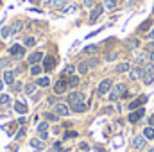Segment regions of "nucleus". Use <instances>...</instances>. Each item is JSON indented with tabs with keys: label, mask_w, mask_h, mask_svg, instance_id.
I'll return each instance as SVG.
<instances>
[{
	"label": "nucleus",
	"mask_w": 154,
	"mask_h": 152,
	"mask_svg": "<svg viewBox=\"0 0 154 152\" xmlns=\"http://www.w3.org/2000/svg\"><path fill=\"white\" fill-rule=\"evenodd\" d=\"M149 152H154V147H152V149H149Z\"/></svg>",
	"instance_id": "8fccbe9b"
},
{
	"label": "nucleus",
	"mask_w": 154,
	"mask_h": 152,
	"mask_svg": "<svg viewBox=\"0 0 154 152\" xmlns=\"http://www.w3.org/2000/svg\"><path fill=\"white\" fill-rule=\"evenodd\" d=\"M86 63H88V66H90V68H95V66L99 65V59H97V57H91V59H90V61H86Z\"/></svg>",
	"instance_id": "4c0bfd02"
},
{
	"label": "nucleus",
	"mask_w": 154,
	"mask_h": 152,
	"mask_svg": "<svg viewBox=\"0 0 154 152\" xmlns=\"http://www.w3.org/2000/svg\"><path fill=\"white\" fill-rule=\"evenodd\" d=\"M54 150H56V152L61 150V143H59V141H57V143H54Z\"/></svg>",
	"instance_id": "37998d69"
},
{
	"label": "nucleus",
	"mask_w": 154,
	"mask_h": 152,
	"mask_svg": "<svg viewBox=\"0 0 154 152\" xmlns=\"http://www.w3.org/2000/svg\"><path fill=\"white\" fill-rule=\"evenodd\" d=\"M124 93H125V84L124 82H118V84H115L111 88V91H109V100L111 102H116L120 97H124Z\"/></svg>",
	"instance_id": "f257e3e1"
},
{
	"label": "nucleus",
	"mask_w": 154,
	"mask_h": 152,
	"mask_svg": "<svg viewBox=\"0 0 154 152\" xmlns=\"http://www.w3.org/2000/svg\"><path fill=\"white\" fill-rule=\"evenodd\" d=\"M93 2H95V0H84V5H86V7H91Z\"/></svg>",
	"instance_id": "79ce46f5"
},
{
	"label": "nucleus",
	"mask_w": 154,
	"mask_h": 152,
	"mask_svg": "<svg viewBox=\"0 0 154 152\" xmlns=\"http://www.w3.org/2000/svg\"><path fill=\"white\" fill-rule=\"evenodd\" d=\"M45 118H47V122H57V114L56 113H47Z\"/></svg>",
	"instance_id": "e433bc0d"
},
{
	"label": "nucleus",
	"mask_w": 154,
	"mask_h": 152,
	"mask_svg": "<svg viewBox=\"0 0 154 152\" xmlns=\"http://www.w3.org/2000/svg\"><path fill=\"white\" fill-rule=\"evenodd\" d=\"M34 90H36V82H29V84L23 86V93H25V95H32Z\"/></svg>",
	"instance_id": "412c9836"
},
{
	"label": "nucleus",
	"mask_w": 154,
	"mask_h": 152,
	"mask_svg": "<svg viewBox=\"0 0 154 152\" xmlns=\"http://www.w3.org/2000/svg\"><path fill=\"white\" fill-rule=\"evenodd\" d=\"M149 39H152V41H154V27L151 29V32H149Z\"/></svg>",
	"instance_id": "49530a36"
},
{
	"label": "nucleus",
	"mask_w": 154,
	"mask_h": 152,
	"mask_svg": "<svg viewBox=\"0 0 154 152\" xmlns=\"http://www.w3.org/2000/svg\"><path fill=\"white\" fill-rule=\"evenodd\" d=\"M66 90H68V77H66V75H61V79L56 82L54 91H56V95H61V93H65Z\"/></svg>",
	"instance_id": "7ed1b4c3"
},
{
	"label": "nucleus",
	"mask_w": 154,
	"mask_h": 152,
	"mask_svg": "<svg viewBox=\"0 0 154 152\" xmlns=\"http://www.w3.org/2000/svg\"><path fill=\"white\" fill-rule=\"evenodd\" d=\"M145 102H147V97H145V95H142V97H138L136 100H133L127 108H129L131 111H134V109H140V108H142V104H145Z\"/></svg>",
	"instance_id": "ddd939ff"
},
{
	"label": "nucleus",
	"mask_w": 154,
	"mask_h": 152,
	"mask_svg": "<svg viewBox=\"0 0 154 152\" xmlns=\"http://www.w3.org/2000/svg\"><path fill=\"white\" fill-rule=\"evenodd\" d=\"M129 70H131V65H129V63H120V65L115 66L116 74H124V72H129Z\"/></svg>",
	"instance_id": "f3484780"
},
{
	"label": "nucleus",
	"mask_w": 154,
	"mask_h": 152,
	"mask_svg": "<svg viewBox=\"0 0 154 152\" xmlns=\"http://www.w3.org/2000/svg\"><path fill=\"white\" fill-rule=\"evenodd\" d=\"M111 88H113V81L111 79H104L100 84H99V95H106V93H109L111 91Z\"/></svg>",
	"instance_id": "423d86ee"
},
{
	"label": "nucleus",
	"mask_w": 154,
	"mask_h": 152,
	"mask_svg": "<svg viewBox=\"0 0 154 152\" xmlns=\"http://www.w3.org/2000/svg\"><path fill=\"white\" fill-rule=\"evenodd\" d=\"M54 113L57 114V116H66V114L70 113V109H68V106H66V104L56 102V104H54Z\"/></svg>",
	"instance_id": "6e6552de"
},
{
	"label": "nucleus",
	"mask_w": 154,
	"mask_h": 152,
	"mask_svg": "<svg viewBox=\"0 0 154 152\" xmlns=\"http://www.w3.org/2000/svg\"><path fill=\"white\" fill-rule=\"evenodd\" d=\"M14 111L20 114H25L27 113V104H23V102H16L14 104Z\"/></svg>",
	"instance_id": "6ab92c4d"
},
{
	"label": "nucleus",
	"mask_w": 154,
	"mask_h": 152,
	"mask_svg": "<svg viewBox=\"0 0 154 152\" xmlns=\"http://www.w3.org/2000/svg\"><path fill=\"white\" fill-rule=\"evenodd\" d=\"M74 72H75V66H74V65H68V66H66V68H65V72H63V75H72V74H74Z\"/></svg>",
	"instance_id": "72a5a7b5"
},
{
	"label": "nucleus",
	"mask_w": 154,
	"mask_h": 152,
	"mask_svg": "<svg viewBox=\"0 0 154 152\" xmlns=\"http://www.w3.org/2000/svg\"><path fill=\"white\" fill-rule=\"evenodd\" d=\"M99 50V45H88V47H84V54H95Z\"/></svg>",
	"instance_id": "a878e982"
},
{
	"label": "nucleus",
	"mask_w": 154,
	"mask_h": 152,
	"mask_svg": "<svg viewBox=\"0 0 154 152\" xmlns=\"http://www.w3.org/2000/svg\"><path fill=\"white\" fill-rule=\"evenodd\" d=\"M9 102H11V97L9 95H0V104L2 106H7Z\"/></svg>",
	"instance_id": "c9c22d12"
},
{
	"label": "nucleus",
	"mask_w": 154,
	"mask_h": 152,
	"mask_svg": "<svg viewBox=\"0 0 154 152\" xmlns=\"http://www.w3.org/2000/svg\"><path fill=\"white\" fill-rule=\"evenodd\" d=\"M79 147H81V150H88V145H86V143H81V145H79Z\"/></svg>",
	"instance_id": "c03bdc74"
},
{
	"label": "nucleus",
	"mask_w": 154,
	"mask_h": 152,
	"mask_svg": "<svg viewBox=\"0 0 154 152\" xmlns=\"http://www.w3.org/2000/svg\"><path fill=\"white\" fill-rule=\"evenodd\" d=\"M43 57H45L43 52H41V50H36V52H32V54L27 57V63H29L31 66H32V65H39V63L43 61Z\"/></svg>",
	"instance_id": "0eeeda50"
},
{
	"label": "nucleus",
	"mask_w": 154,
	"mask_h": 152,
	"mask_svg": "<svg viewBox=\"0 0 154 152\" xmlns=\"http://www.w3.org/2000/svg\"><path fill=\"white\" fill-rule=\"evenodd\" d=\"M84 93L82 91H72L68 95V104H75V102H84Z\"/></svg>",
	"instance_id": "9d476101"
},
{
	"label": "nucleus",
	"mask_w": 154,
	"mask_h": 152,
	"mask_svg": "<svg viewBox=\"0 0 154 152\" xmlns=\"http://www.w3.org/2000/svg\"><path fill=\"white\" fill-rule=\"evenodd\" d=\"M88 70H90V66H88V63H86V61H82V63H79V65H77V72H79V75H84Z\"/></svg>",
	"instance_id": "aec40b11"
},
{
	"label": "nucleus",
	"mask_w": 154,
	"mask_h": 152,
	"mask_svg": "<svg viewBox=\"0 0 154 152\" xmlns=\"http://www.w3.org/2000/svg\"><path fill=\"white\" fill-rule=\"evenodd\" d=\"M143 114H145V109H143V108L134 109V111H131V114H129V122H131V123H136L140 118H143Z\"/></svg>",
	"instance_id": "f8f14e48"
},
{
	"label": "nucleus",
	"mask_w": 154,
	"mask_h": 152,
	"mask_svg": "<svg viewBox=\"0 0 154 152\" xmlns=\"http://www.w3.org/2000/svg\"><path fill=\"white\" fill-rule=\"evenodd\" d=\"M41 68H43L41 65H32V66H31V74H32V75H39V74H41Z\"/></svg>",
	"instance_id": "7c9ffc66"
},
{
	"label": "nucleus",
	"mask_w": 154,
	"mask_h": 152,
	"mask_svg": "<svg viewBox=\"0 0 154 152\" xmlns=\"http://www.w3.org/2000/svg\"><path fill=\"white\" fill-rule=\"evenodd\" d=\"M125 45H127V48L134 50V48H138V47H140V41H138L136 38H127V39H125Z\"/></svg>",
	"instance_id": "a211bd4d"
},
{
	"label": "nucleus",
	"mask_w": 154,
	"mask_h": 152,
	"mask_svg": "<svg viewBox=\"0 0 154 152\" xmlns=\"http://www.w3.org/2000/svg\"><path fill=\"white\" fill-rule=\"evenodd\" d=\"M50 84V81H48V77H39L38 81H36V86H41V88H47Z\"/></svg>",
	"instance_id": "393cba45"
},
{
	"label": "nucleus",
	"mask_w": 154,
	"mask_h": 152,
	"mask_svg": "<svg viewBox=\"0 0 154 152\" xmlns=\"http://www.w3.org/2000/svg\"><path fill=\"white\" fill-rule=\"evenodd\" d=\"M9 54H11V57H13V59H16V61H18V59H22V57L25 56V47H23V45L14 43V45L9 48Z\"/></svg>",
	"instance_id": "f03ea898"
},
{
	"label": "nucleus",
	"mask_w": 154,
	"mask_h": 152,
	"mask_svg": "<svg viewBox=\"0 0 154 152\" xmlns=\"http://www.w3.org/2000/svg\"><path fill=\"white\" fill-rule=\"evenodd\" d=\"M142 75H143V70H142L140 66H134V68L129 70V79H131V81H138Z\"/></svg>",
	"instance_id": "4468645a"
},
{
	"label": "nucleus",
	"mask_w": 154,
	"mask_h": 152,
	"mask_svg": "<svg viewBox=\"0 0 154 152\" xmlns=\"http://www.w3.org/2000/svg\"><path fill=\"white\" fill-rule=\"evenodd\" d=\"M115 59H116V54H115V52L106 54V61H115Z\"/></svg>",
	"instance_id": "58836bf2"
},
{
	"label": "nucleus",
	"mask_w": 154,
	"mask_h": 152,
	"mask_svg": "<svg viewBox=\"0 0 154 152\" xmlns=\"http://www.w3.org/2000/svg\"><path fill=\"white\" fill-rule=\"evenodd\" d=\"M50 4L56 7V9H61V7H65V4H66V0H50Z\"/></svg>",
	"instance_id": "c85d7f7f"
},
{
	"label": "nucleus",
	"mask_w": 154,
	"mask_h": 152,
	"mask_svg": "<svg viewBox=\"0 0 154 152\" xmlns=\"http://www.w3.org/2000/svg\"><path fill=\"white\" fill-rule=\"evenodd\" d=\"M143 82L145 84H152L154 81V66L152 65H145V68H143Z\"/></svg>",
	"instance_id": "39448f33"
},
{
	"label": "nucleus",
	"mask_w": 154,
	"mask_h": 152,
	"mask_svg": "<svg viewBox=\"0 0 154 152\" xmlns=\"http://www.w3.org/2000/svg\"><path fill=\"white\" fill-rule=\"evenodd\" d=\"M4 82L9 84V86H13V84H14V74H13V72H5V74H4Z\"/></svg>",
	"instance_id": "4be33fe9"
},
{
	"label": "nucleus",
	"mask_w": 154,
	"mask_h": 152,
	"mask_svg": "<svg viewBox=\"0 0 154 152\" xmlns=\"http://www.w3.org/2000/svg\"><path fill=\"white\" fill-rule=\"evenodd\" d=\"M54 66H56V57L54 56H45L43 57V70L45 72H50Z\"/></svg>",
	"instance_id": "1a4fd4ad"
},
{
	"label": "nucleus",
	"mask_w": 154,
	"mask_h": 152,
	"mask_svg": "<svg viewBox=\"0 0 154 152\" xmlns=\"http://www.w3.org/2000/svg\"><path fill=\"white\" fill-rule=\"evenodd\" d=\"M143 136H145L147 140H154V127L147 125V127L143 129Z\"/></svg>",
	"instance_id": "5701e85b"
},
{
	"label": "nucleus",
	"mask_w": 154,
	"mask_h": 152,
	"mask_svg": "<svg viewBox=\"0 0 154 152\" xmlns=\"http://www.w3.org/2000/svg\"><path fill=\"white\" fill-rule=\"evenodd\" d=\"M104 7H106V9H115L116 0H104Z\"/></svg>",
	"instance_id": "2f4dec72"
},
{
	"label": "nucleus",
	"mask_w": 154,
	"mask_h": 152,
	"mask_svg": "<svg viewBox=\"0 0 154 152\" xmlns=\"http://www.w3.org/2000/svg\"><path fill=\"white\" fill-rule=\"evenodd\" d=\"M36 45V38L34 36H27L25 41H23V47H34Z\"/></svg>",
	"instance_id": "cd10ccee"
},
{
	"label": "nucleus",
	"mask_w": 154,
	"mask_h": 152,
	"mask_svg": "<svg viewBox=\"0 0 154 152\" xmlns=\"http://www.w3.org/2000/svg\"><path fill=\"white\" fill-rule=\"evenodd\" d=\"M151 27H152V22H151V20H147V22H143V23L140 25V31L143 32V31H147V29H151Z\"/></svg>",
	"instance_id": "f704fd0d"
},
{
	"label": "nucleus",
	"mask_w": 154,
	"mask_h": 152,
	"mask_svg": "<svg viewBox=\"0 0 154 152\" xmlns=\"http://www.w3.org/2000/svg\"><path fill=\"white\" fill-rule=\"evenodd\" d=\"M77 84H79V75H70L68 77V88H70V90L75 88Z\"/></svg>",
	"instance_id": "b1692460"
},
{
	"label": "nucleus",
	"mask_w": 154,
	"mask_h": 152,
	"mask_svg": "<svg viewBox=\"0 0 154 152\" xmlns=\"http://www.w3.org/2000/svg\"><path fill=\"white\" fill-rule=\"evenodd\" d=\"M2 88H4V81H0V90H2Z\"/></svg>",
	"instance_id": "09e8293b"
},
{
	"label": "nucleus",
	"mask_w": 154,
	"mask_h": 152,
	"mask_svg": "<svg viewBox=\"0 0 154 152\" xmlns=\"http://www.w3.org/2000/svg\"><path fill=\"white\" fill-rule=\"evenodd\" d=\"M47 129H48V122H41V123H38V132L41 134V132H47Z\"/></svg>",
	"instance_id": "473e14b6"
},
{
	"label": "nucleus",
	"mask_w": 154,
	"mask_h": 152,
	"mask_svg": "<svg viewBox=\"0 0 154 152\" xmlns=\"http://www.w3.org/2000/svg\"><path fill=\"white\" fill-rule=\"evenodd\" d=\"M104 9H106V7H104V4H97V5L91 9V13H90V23H95V22H97V18L104 13Z\"/></svg>",
	"instance_id": "20e7f679"
},
{
	"label": "nucleus",
	"mask_w": 154,
	"mask_h": 152,
	"mask_svg": "<svg viewBox=\"0 0 154 152\" xmlns=\"http://www.w3.org/2000/svg\"><path fill=\"white\" fill-rule=\"evenodd\" d=\"M152 11H154V9H152Z\"/></svg>",
	"instance_id": "3c124183"
},
{
	"label": "nucleus",
	"mask_w": 154,
	"mask_h": 152,
	"mask_svg": "<svg viewBox=\"0 0 154 152\" xmlns=\"http://www.w3.org/2000/svg\"><path fill=\"white\" fill-rule=\"evenodd\" d=\"M22 29H23V22L22 20H16L11 25V34H18V32H22Z\"/></svg>",
	"instance_id": "2eb2a0df"
},
{
	"label": "nucleus",
	"mask_w": 154,
	"mask_h": 152,
	"mask_svg": "<svg viewBox=\"0 0 154 152\" xmlns=\"http://www.w3.org/2000/svg\"><path fill=\"white\" fill-rule=\"evenodd\" d=\"M149 125L154 127V114H152V116H149Z\"/></svg>",
	"instance_id": "a18cd8bd"
},
{
	"label": "nucleus",
	"mask_w": 154,
	"mask_h": 152,
	"mask_svg": "<svg viewBox=\"0 0 154 152\" xmlns=\"http://www.w3.org/2000/svg\"><path fill=\"white\" fill-rule=\"evenodd\" d=\"M149 59H151V61H154V50H151V52H149Z\"/></svg>",
	"instance_id": "de8ad7c7"
},
{
	"label": "nucleus",
	"mask_w": 154,
	"mask_h": 152,
	"mask_svg": "<svg viewBox=\"0 0 154 152\" xmlns=\"http://www.w3.org/2000/svg\"><path fill=\"white\" fill-rule=\"evenodd\" d=\"M0 36H2V39H7L11 36V27H4V29L0 31Z\"/></svg>",
	"instance_id": "c756f323"
},
{
	"label": "nucleus",
	"mask_w": 154,
	"mask_h": 152,
	"mask_svg": "<svg viewBox=\"0 0 154 152\" xmlns=\"http://www.w3.org/2000/svg\"><path fill=\"white\" fill-rule=\"evenodd\" d=\"M145 145H147V138L143 134H138V136L133 138V147L134 149H143Z\"/></svg>",
	"instance_id": "9b49d317"
},
{
	"label": "nucleus",
	"mask_w": 154,
	"mask_h": 152,
	"mask_svg": "<svg viewBox=\"0 0 154 152\" xmlns=\"http://www.w3.org/2000/svg\"><path fill=\"white\" fill-rule=\"evenodd\" d=\"M70 109H72L74 113H82V111H86V104H84V102H75V104H70Z\"/></svg>",
	"instance_id": "dca6fc26"
},
{
	"label": "nucleus",
	"mask_w": 154,
	"mask_h": 152,
	"mask_svg": "<svg viewBox=\"0 0 154 152\" xmlns=\"http://www.w3.org/2000/svg\"><path fill=\"white\" fill-rule=\"evenodd\" d=\"M9 65V57H4V59H0V66L4 68V66H7Z\"/></svg>",
	"instance_id": "ea45409f"
},
{
	"label": "nucleus",
	"mask_w": 154,
	"mask_h": 152,
	"mask_svg": "<svg viewBox=\"0 0 154 152\" xmlns=\"http://www.w3.org/2000/svg\"><path fill=\"white\" fill-rule=\"evenodd\" d=\"M41 141H43V140H39V138H32V140L29 141V145H31L32 149L38 150V149H41Z\"/></svg>",
	"instance_id": "bb28decb"
},
{
	"label": "nucleus",
	"mask_w": 154,
	"mask_h": 152,
	"mask_svg": "<svg viewBox=\"0 0 154 152\" xmlns=\"http://www.w3.org/2000/svg\"><path fill=\"white\" fill-rule=\"evenodd\" d=\"M75 136H77L75 131H70V132H66V134H65V138H75Z\"/></svg>",
	"instance_id": "a19ab883"
}]
</instances>
